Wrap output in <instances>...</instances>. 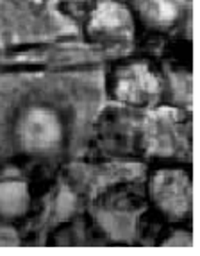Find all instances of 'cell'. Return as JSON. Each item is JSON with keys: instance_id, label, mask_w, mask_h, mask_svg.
<instances>
[{"instance_id": "6da1fadb", "label": "cell", "mask_w": 200, "mask_h": 256, "mask_svg": "<svg viewBox=\"0 0 200 256\" xmlns=\"http://www.w3.org/2000/svg\"><path fill=\"white\" fill-rule=\"evenodd\" d=\"M115 95L132 106H149L159 97V81L147 64H129L116 74Z\"/></svg>"}, {"instance_id": "7a4b0ae2", "label": "cell", "mask_w": 200, "mask_h": 256, "mask_svg": "<svg viewBox=\"0 0 200 256\" xmlns=\"http://www.w3.org/2000/svg\"><path fill=\"white\" fill-rule=\"evenodd\" d=\"M156 202L166 214L181 217L192 206V184L188 176L179 170H163L152 184Z\"/></svg>"}, {"instance_id": "3957f363", "label": "cell", "mask_w": 200, "mask_h": 256, "mask_svg": "<svg viewBox=\"0 0 200 256\" xmlns=\"http://www.w3.org/2000/svg\"><path fill=\"white\" fill-rule=\"evenodd\" d=\"M91 29L102 36L127 38L132 32V20L129 11L116 2H104L97 8L91 20Z\"/></svg>"}, {"instance_id": "277c9868", "label": "cell", "mask_w": 200, "mask_h": 256, "mask_svg": "<svg viewBox=\"0 0 200 256\" xmlns=\"http://www.w3.org/2000/svg\"><path fill=\"white\" fill-rule=\"evenodd\" d=\"M149 144L156 152L170 154L179 146V122L175 118L172 111L165 110L159 113H154V116L149 120Z\"/></svg>"}, {"instance_id": "8992f818", "label": "cell", "mask_w": 200, "mask_h": 256, "mask_svg": "<svg viewBox=\"0 0 200 256\" xmlns=\"http://www.w3.org/2000/svg\"><path fill=\"white\" fill-rule=\"evenodd\" d=\"M140 9L154 24H170L179 14L181 0H136Z\"/></svg>"}, {"instance_id": "5b68a950", "label": "cell", "mask_w": 200, "mask_h": 256, "mask_svg": "<svg viewBox=\"0 0 200 256\" xmlns=\"http://www.w3.org/2000/svg\"><path fill=\"white\" fill-rule=\"evenodd\" d=\"M57 122L48 113H30L21 126L23 142L30 147H47L57 136Z\"/></svg>"}]
</instances>
